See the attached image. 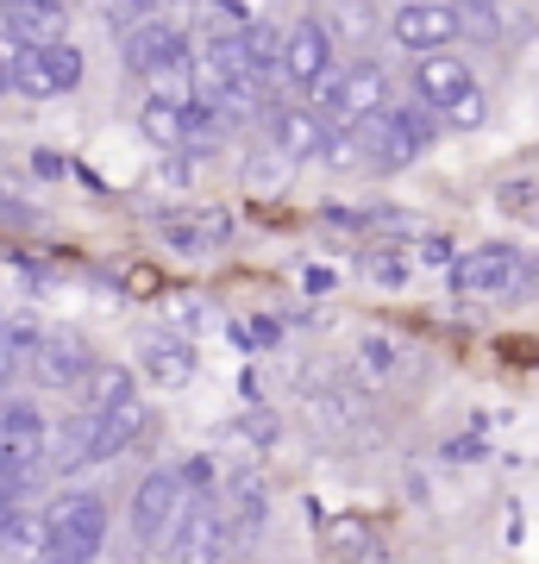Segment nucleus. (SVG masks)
Masks as SVG:
<instances>
[{"instance_id": "2f4dec72", "label": "nucleus", "mask_w": 539, "mask_h": 564, "mask_svg": "<svg viewBox=\"0 0 539 564\" xmlns=\"http://www.w3.org/2000/svg\"><path fill=\"white\" fill-rule=\"evenodd\" d=\"M0 95H7V76H0Z\"/></svg>"}, {"instance_id": "6ab92c4d", "label": "nucleus", "mask_w": 539, "mask_h": 564, "mask_svg": "<svg viewBox=\"0 0 539 564\" xmlns=\"http://www.w3.org/2000/svg\"><path fill=\"white\" fill-rule=\"evenodd\" d=\"M144 421H151V414H144L139 395H132V402H120V408H107V414H95V464L114 458V452H126V445L144 433Z\"/></svg>"}, {"instance_id": "20e7f679", "label": "nucleus", "mask_w": 539, "mask_h": 564, "mask_svg": "<svg viewBox=\"0 0 539 564\" xmlns=\"http://www.w3.org/2000/svg\"><path fill=\"white\" fill-rule=\"evenodd\" d=\"M314 95H320L314 113L326 126H358V120H370V113L389 107V76H382L377 63H352V69H333Z\"/></svg>"}, {"instance_id": "7c9ffc66", "label": "nucleus", "mask_w": 539, "mask_h": 564, "mask_svg": "<svg viewBox=\"0 0 539 564\" xmlns=\"http://www.w3.org/2000/svg\"><path fill=\"white\" fill-rule=\"evenodd\" d=\"M370 270H377V282H401V263L396 258H377Z\"/></svg>"}, {"instance_id": "dca6fc26", "label": "nucleus", "mask_w": 539, "mask_h": 564, "mask_svg": "<svg viewBox=\"0 0 539 564\" xmlns=\"http://www.w3.org/2000/svg\"><path fill=\"white\" fill-rule=\"evenodd\" d=\"M44 464H51V470H82V464H95V414H88V408H82L76 421L44 426Z\"/></svg>"}, {"instance_id": "0eeeda50", "label": "nucleus", "mask_w": 539, "mask_h": 564, "mask_svg": "<svg viewBox=\"0 0 539 564\" xmlns=\"http://www.w3.org/2000/svg\"><path fill=\"white\" fill-rule=\"evenodd\" d=\"M188 484H182L176 470H151L139 484V496H132V533H139L151 552H163L170 545V533H176V521L188 514Z\"/></svg>"}, {"instance_id": "9b49d317", "label": "nucleus", "mask_w": 539, "mask_h": 564, "mask_svg": "<svg viewBox=\"0 0 539 564\" xmlns=\"http://www.w3.org/2000/svg\"><path fill=\"white\" fill-rule=\"evenodd\" d=\"M25 364H32V377H39L44 389H76L82 370H88V345L76 339V333H39L32 339V351H25Z\"/></svg>"}, {"instance_id": "2eb2a0df", "label": "nucleus", "mask_w": 539, "mask_h": 564, "mask_svg": "<svg viewBox=\"0 0 539 564\" xmlns=\"http://www.w3.org/2000/svg\"><path fill=\"white\" fill-rule=\"evenodd\" d=\"M139 364H144V377H151V383L176 389V383H188L195 351H188L182 333H144V339H139Z\"/></svg>"}, {"instance_id": "ddd939ff", "label": "nucleus", "mask_w": 539, "mask_h": 564, "mask_svg": "<svg viewBox=\"0 0 539 564\" xmlns=\"http://www.w3.org/2000/svg\"><path fill=\"white\" fill-rule=\"evenodd\" d=\"M220 514H226V527L239 533V545H245V540H258L263 521H270V496H263V477H258V470H239V477H233V489H226Z\"/></svg>"}, {"instance_id": "a878e982", "label": "nucleus", "mask_w": 539, "mask_h": 564, "mask_svg": "<svg viewBox=\"0 0 539 564\" xmlns=\"http://www.w3.org/2000/svg\"><path fill=\"white\" fill-rule=\"evenodd\" d=\"M358 364L370 370V377H389V370H396V345L382 339V333H370V339L358 345Z\"/></svg>"}, {"instance_id": "f8f14e48", "label": "nucleus", "mask_w": 539, "mask_h": 564, "mask_svg": "<svg viewBox=\"0 0 539 564\" xmlns=\"http://www.w3.org/2000/svg\"><path fill=\"white\" fill-rule=\"evenodd\" d=\"M515 282H520V258L508 245H483V251L452 263V289H459V295H502V289H515Z\"/></svg>"}, {"instance_id": "b1692460", "label": "nucleus", "mask_w": 539, "mask_h": 564, "mask_svg": "<svg viewBox=\"0 0 539 564\" xmlns=\"http://www.w3.org/2000/svg\"><path fill=\"white\" fill-rule=\"evenodd\" d=\"M326 170H364V144H358V126H326L320 132V151H314Z\"/></svg>"}, {"instance_id": "c85d7f7f", "label": "nucleus", "mask_w": 539, "mask_h": 564, "mask_svg": "<svg viewBox=\"0 0 539 564\" xmlns=\"http://www.w3.org/2000/svg\"><path fill=\"white\" fill-rule=\"evenodd\" d=\"M20 370V351H13V339H7V326H0V389H7V377Z\"/></svg>"}, {"instance_id": "9d476101", "label": "nucleus", "mask_w": 539, "mask_h": 564, "mask_svg": "<svg viewBox=\"0 0 539 564\" xmlns=\"http://www.w3.org/2000/svg\"><path fill=\"white\" fill-rule=\"evenodd\" d=\"M263 126H270V151H277L282 163L314 158L320 132H326V120L314 113V101H277V107H263Z\"/></svg>"}, {"instance_id": "39448f33", "label": "nucleus", "mask_w": 539, "mask_h": 564, "mask_svg": "<svg viewBox=\"0 0 539 564\" xmlns=\"http://www.w3.org/2000/svg\"><path fill=\"white\" fill-rule=\"evenodd\" d=\"M163 552H176V564H233V552H239V533L226 527L220 496H195Z\"/></svg>"}, {"instance_id": "423d86ee", "label": "nucleus", "mask_w": 539, "mask_h": 564, "mask_svg": "<svg viewBox=\"0 0 539 564\" xmlns=\"http://www.w3.org/2000/svg\"><path fill=\"white\" fill-rule=\"evenodd\" d=\"M120 63L132 69V76L144 82H170L188 69V32L170 20H139V25H126V39H120Z\"/></svg>"}, {"instance_id": "4468645a", "label": "nucleus", "mask_w": 539, "mask_h": 564, "mask_svg": "<svg viewBox=\"0 0 539 564\" xmlns=\"http://www.w3.org/2000/svg\"><path fill=\"white\" fill-rule=\"evenodd\" d=\"M226 232H233L226 214H170V220H163V245L182 251V258H207V251H220Z\"/></svg>"}, {"instance_id": "aec40b11", "label": "nucleus", "mask_w": 539, "mask_h": 564, "mask_svg": "<svg viewBox=\"0 0 539 564\" xmlns=\"http://www.w3.org/2000/svg\"><path fill=\"white\" fill-rule=\"evenodd\" d=\"M76 389H82V402H88V414H107V408L132 402V370L126 364H88Z\"/></svg>"}, {"instance_id": "a211bd4d", "label": "nucleus", "mask_w": 539, "mask_h": 564, "mask_svg": "<svg viewBox=\"0 0 539 564\" xmlns=\"http://www.w3.org/2000/svg\"><path fill=\"white\" fill-rule=\"evenodd\" d=\"M0 13H7V32L25 44L63 39V0H0Z\"/></svg>"}, {"instance_id": "6e6552de", "label": "nucleus", "mask_w": 539, "mask_h": 564, "mask_svg": "<svg viewBox=\"0 0 539 564\" xmlns=\"http://www.w3.org/2000/svg\"><path fill=\"white\" fill-rule=\"evenodd\" d=\"M339 69V44H333V32L320 20H301L282 32V51H277V76L295 82L301 95H314L320 82Z\"/></svg>"}, {"instance_id": "cd10ccee", "label": "nucleus", "mask_w": 539, "mask_h": 564, "mask_svg": "<svg viewBox=\"0 0 539 564\" xmlns=\"http://www.w3.org/2000/svg\"><path fill=\"white\" fill-rule=\"evenodd\" d=\"M214 20L233 32V25H251L258 20V0H214Z\"/></svg>"}, {"instance_id": "412c9836", "label": "nucleus", "mask_w": 539, "mask_h": 564, "mask_svg": "<svg viewBox=\"0 0 539 564\" xmlns=\"http://www.w3.org/2000/svg\"><path fill=\"white\" fill-rule=\"evenodd\" d=\"M182 107H188V95H176V101H170V95H151V101L139 107V132L158 144V151H182Z\"/></svg>"}, {"instance_id": "7ed1b4c3", "label": "nucleus", "mask_w": 539, "mask_h": 564, "mask_svg": "<svg viewBox=\"0 0 539 564\" xmlns=\"http://www.w3.org/2000/svg\"><path fill=\"white\" fill-rule=\"evenodd\" d=\"M433 107H382V113H370V120H358V144H364V163L370 170H408V163L427 151V139H433Z\"/></svg>"}, {"instance_id": "1a4fd4ad", "label": "nucleus", "mask_w": 539, "mask_h": 564, "mask_svg": "<svg viewBox=\"0 0 539 564\" xmlns=\"http://www.w3.org/2000/svg\"><path fill=\"white\" fill-rule=\"evenodd\" d=\"M389 32H396V44L401 51H414V57L445 51L452 39H464L459 32V7H445V0H401L396 20H389Z\"/></svg>"}, {"instance_id": "393cba45", "label": "nucleus", "mask_w": 539, "mask_h": 564, "mask_svg": "<svg viewBox=\"0 0 539 564\" xmlns=\"http://www.w3.org/2000/svg\"><path fill=\"white\" fill-rule=\"evenodd\" d=\"M459 32H471V39H483V44H496L502 39V7H483V0L459 7Z\"/></svg>"}, {"instance_id": "f257e3e1", "label": "nucleus", "mask_w": 539, "mask_h": 564, "mask_svg": "<svg viewBox=\"0 0 539 564\" xmlns=\"http://www.w3.org/2000/svg\"><path fill=\"white\" fill-rule=\"evenodd\" d=\"M414 95H420V107H433L445 126H464V132L489 120V101H483L471 63L452 57V51H427L414 63Z\"/></svg>"}, {"instance_id": "473e14b6", "label": "nucleus", "mask_w": 539, "mask_h": 564, "mask_svg": "<svg viewBox=\"0 0 539 564\" xmlns=\"http://www.w3.org/2000/svg\"><path fill=\"white\" fill-rule=\"evenodd\" d=\"M0 421H7V402H0Z\"/></svg>"}, {"instance_id": "bb28decb", "label": "nucleus", "mask_w": 539, "mask_h": 564, "mask_svg": "<svg viewBox=\"0 0 539 564\" xmlns=\"http://www.w3.org/2000/svg\"><path fill=\"white\" fill-rule=\"evenodd\" d=\"M100 13H107V25H139V20H151V0H100Z\"/></svg>"}, {"instance_id": "4be33fe9", "label": "nucleus", "mask_w": 539, "mask_h": 564, "mask_svg": "<svg viewBox=\"0 0 539 564\" xmlns=\"http://www.w3.org/2000/svg\"><path fill=\"white\" fill-rule=\"evenodd\" d=\"M39 521L25 514V508H0V558H39Z\"/></svg>"}, {"instance_id": "f3484780", "label": "nucleus", "mask_w": 539, "mask_h": 564, "mask_svg": "<svg viewBox=\"0 0 539 564\" xmlns=\"http://www.w3.org/2000/svg\"><path fill=\"white\" fill-rule=\"evenodd\" d=\"M0 76H7V88L25 95V101H44V95H51V76H44V63H39V44L13 39V32H0Z\"/></svg>"}, {"instance_id": "c756f323", "label": "nucleus", "mask_w": 539, "mask_h": 564, "mask_svg": "<svg viewBox=\"0 0 539 564\" xmlns=\"http://www.w3.org/2000/svg\"><path fill=\"white\" fill-rule=\"evenodd\" d=\"M445 458H483V440H452V445H445Z\"/></svg>"}, {"instance_id": "f03ea898", "label": "nucleus", "mask_w": 539, "mask_h": 564, "mask_svg": "<svg viewBox=\"0 0 539 564\" xmlns=\"http://www.w3.org/2000/svg\"><path fill=\"white\" fill-rule=\"evenodd\" d=\"M100 545H107V502L88 496V489H69V496L51 508V521H44L39 558L44 564H95Z\"/></svg>"}, {"instance_id": "5701e85b", "label": "nucleus", "mask_w": 539, "mask_h": 564, "mask_svg": "<svg viewBox=\"0 0 539 564\" xmlns=\"http://www.w3.org/2000/svg\"><path fill=\"white\" fill-rule=\"evenodd\" d=\"M39 63H44V76H51V95H69V88L82 82V51L69 39L39 44Z\"/></svg>"}]
</instances>
